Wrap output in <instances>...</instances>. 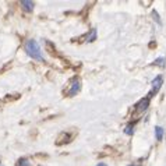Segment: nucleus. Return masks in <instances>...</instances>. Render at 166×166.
I'll use <instances>...</instances> for the list:
<instances>
[{
  "mask_svg": "<svg viewBox=\"0 0 166 166\" xmlns=\"http://www.w3.org/2000/svg\"><path fill=\"white\" fill-rule=\"evenodd\" d=\"M130 166H131V165H130Z\"/></svg>",
  "mask_w": 166,
  "mask_h": 166,
  "instance_id": "obj_14",
  "label": "nucleus"
},
{
  "mask_svg": "<svg viewBox=\"0 0 166 166\" xmlns=\"http://www.w3.org/2000/svg\"><path fill=\"white\" fill-rule=\"evenodd\" d=\"M165 57H159V59H156L155 60V64H158V66H161V67H163L165 66Z\"/></svg>",
  "mask_w": 166,
  "mask_h": 166,
  "instance_id": "obj_12",
  "label": "nucleus"
},
{
  "mask_svg": "<svg viewBox=\"0 0 166 166\" xmlns=\"http://www.w3.org/2000/svg\"><path fill=\"white\" fill-rule=\"evenodd\" d=\"M70 141V135L66 131H63V133L59 135V138L56 140V144L57 145H61V144H66V143H69Z\"/></svg>",
  "mask_w": 166,
  "mask_h": 166,
  "instance_id": "obj_6",
  "label": "nucleus"
},
{
  "mask_svg": "<svg viewBox=\"0 0 166 166\" xmlns=\"http://www.w3.org/2000/svg\"><path fill=\"white\" fill-rule=\"evenodd\" d=\"M149 98H151L149 95H148V97H145V98H143V99H141V101H140L138 103L135 105V109H137L138 112L147 110V107L149 106Z\"/></svg>",
  "mask_w": 166,
  "mask_h": 166,
  "instance_id": "obj_4",
  "label": "nucleus"
},
{
  "mask_svg": "<svg viewBox=\"0 0 166 166\" xmlns=\"http://www.w3.org/2000/svg\"><path fill=\"white\" fill-rule=\"evenodd\" d=\"M124 133L127 134V135H133V134H134V127H133V124H129V126H126V129H124Z\"/></svg>",
  "mask_w": 166,
  "mask_h": 166,
  "instance_id": "obj_10",
  "label": "nucleus"
},
{
  "mask_svg": "<svg viewBox=\"0 0 166 166\" xmlns=\"http://www.w3.org/2000/svg\"><path fill=\"white\" fill-rule=\"evenodd\" d=\"M97 166H106L105 163H99V165H97Z\"/></svg>",
  "mask_w": 166,
  "mask_h": 166,
  "instance_id": "obj_13",
  "label": "nucleus"
},
{
  "mask_svg": "<svg viewBox=\"0 0 166 166\" xmlns=\"http://www.w3.org/2000/svg\"><path fill=\"white\" fill-rule=\"evenodd\" d=\"M163 134H165L163 129H162V127H159V126H156V127H155V137H156L158 141H162V138H163Z\"/></svg>",
  "mask_w": 166,
  "mask_h": 166,
  "instance_id": "obj_7",
  "label": "nucleus"
},
{
  "mask_svg": "<svg viewBox=\"0 0 166 166\" xmlns=\"http://www.w3.org/2000/svg\"><path fill=\"white\" fill-rule=\"evenodd\" d=\"M21 7L24 9V11H27V13H31L34 10V7H35V4H34V1H29V0H24V1H21Z\"/></svg>",
  "mask_w": 166,
  "mask_h": 166,
  "instance_id": "obj_5",
  "label": "nucleus"
},
{
  "mask_svg": "<svg viewBox=\"0 0 166 166\" xmlns=\"http://www.w3.org/2000/svg\"><path fill=\"white\" fill-rule=\"evenodd\" d=\"M95 39H97V29H92V31L87 35V42H94Z\"/></svg>",
  "mask_w": 166,
  "mask_h": 166,
  "instance_id": "obj_9",
  "label": "nucleus"
},
{
  "mask_svg": "<svg viewBox=\"0 0 166 166\" xmlns=\"http://www.w3.org/2000/svg\"><path fill=\"white\" fill-rule=\"evenodd\" d=\"M162 84H163V78H162V75H158L156 78L152 81V91H151V94H149V97L154 95V94H156L158 91L161 89Z\"/></svg>",
  "mask_w": 166,
  "mask_h": 166,
  "instance_id": "obj_3",
  "label": "nucleus"
},
{
  "mask_svg": "<svg viewBox=\"0 0 166 166\" xmlns=\"http://www.w3.org/2000/svg\"><path fill=\"white\" fill-rule=\"evenodd\" d=\"M0 166H1V165H0Z\"/></svg>",
  "mask_w": 166,
  "mask_h": 166,
  "instance_id": "obj_15",
  "label": "nucleus"
},
{
  "mask_svg": "<svg viewBox=\"0 0 166 166\" xmlns=\"http://www.w3.org/2000/svg\"><path fill=\"white\" fill-rule=\"evenodd\" d=\"M80 89H81V83H80V80L74 78L73 83H71V88H70V91H69V97L77 95V94L80 92Z\"/></svg>",
  "mask_w": 166,
  "mask_h": 166,
  "instance_id": "obj_2",
  "label": "nucleus"
},
{
  "mask_svg": "<svg viewBox=\"0 0 166 166\" xmlns=\"http://www.w3.org/2000/svg\"><path fill=\"white\" fill-rule=\"evenodd\" d=\"M152 17L155 18V21H156V23L159 24V25H161L162 21H161V18H159V14L156 13V10H152Z\"/></svg>",
  "mask_w": 166,
  "mask_h": 166,
  "instance_id": "obj_11",
  "label": "nucleus"
},
{
  "mask_svg": "<svg viewBox=\"0 0 166 166\" xmlns=\"http://www.w3.org/2000/svg\"><path fill=\"white\" fill-rule=\"evenodd\" d=\"M15 166H32V165H31L29 159H27V158H20L18 161H17V163H15Z\"/></svg>",
  "mask_w": 166,
  "mask_h": 166,
  "instance_id": "obj_8",
  "label": "nucleus"
},
{
  "mask_svg": "<svg viewBox=\"0 0 166 166\" xmlns=\"http://www.w3.org/2000/svg\"><path fill=\"white\" fill-rule=\"evenodd\" d=\"M24 49L27 52V55L29 57H32L34 60H37V61H45L43 56H42L41 48H39V43L35 39H28L25 42V45H24Z\"/></svg>",
  "mask_w": 166,
  "mask_h": 166,
  "instance_id": "obj_1",
  "label": "nucleus"
}]
</instances>
